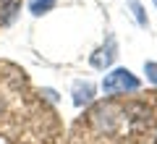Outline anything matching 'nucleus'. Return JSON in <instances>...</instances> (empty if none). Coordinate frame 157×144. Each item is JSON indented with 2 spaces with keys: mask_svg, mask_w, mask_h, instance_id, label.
Here are the masks:
<instances>
[{
  "mask_svg": "<svg viewBox=\"0 0 157 144\" xmlns=\"http://www.w3.org/2000/svg\"><path fill=\"white\" fill-rule=\"evenodd\" d=\"M0 144H63L55 102L11 60H0Z\"/></svg>",
  "mask_w": 157,
  "mask_h": 144,
  "instance_id": "nucleus-2",
  "label": "nucleus"
},
{
  "mask_svg": "<svg viewBox=\"0 0 157 144\" xmlns=\"http://www.w3.org/2000/svg\"><path fill=\"white\" fill-rule=\"evenodd\" d=\"M21 13V0H0V29L11 26Z\"/></svg>",
  "mask_w": 157,
  "mask_h": 144,
  "instance_id": "nucleus-6",
  "label": "nucleus"
},
{
  "mask_svg": "<svg viewBox=\"0 0 157 144\" xmlns=\"http://www.w3.org/2000/svg\"><path fill=\"white\" fill-rule=\"evenodd\" d=\"M128 3V8H131V13H134V18H136V24L139 26H149V18H147V13H144V6H141V0H126Z\"/></svg>",
  "mask_w": 157,
  "mask_h": 144,
  "instance_id": "nucleus-8",
  "label": "nucleus"
},
{
  "mask_svg": "<svg viewBox=\"0 0 157 144\" xmlns=\"http://www.w3.org/2000/svg\"><path fill=\"white\" fill-rule=\"evenodd\" d=\"M152 3H155V8H157V0H152Z\"/></svg>",
  "mask_w": 157,
  "mask_h": 144,
  "instance_id": "nucleus-10",
  "label": "nucleus"
},
{
  "mask_svg": "<svg viewBox=\"0 0 157 144\" xmlns=\"http://www.w3.org/2000/svg\"><path fill=\"white\" fill-rule=\"evenodd\" d=\"M144 73H147V79L157 87V63L155 60H144Z\"/></svg>",
  "mask_w": 157,
  "mask_h": 144,
  "instance_id": "nucleus-9",
  "label": "nucleus"
},
{
  "mask_svg": "<svg viewBox=\"0 0 157 144\" xmlns=\"http://www.w3.org/2000/svg\"><path fill=\"white\" fill-rule=\"evenodd\" d=\"M58 6V0H26V8L32 16H47V13L52 11V8Z\"/></svg>",
  "mask_w": 157,
  "mask_h": 144,
  "instance_id": "nucleus-7",
  "label": "nucleus"
},
{
  "mask_svg": "<svg viewBox=\"0 0 157 144\" xmlns=\"http://www.w3.org/2000/svg\"><path fill=\"white\" fill-rule=\"evenodd\" d=\"M136 89H141V81L128 68H113L102 79V92L105 94H126V92H136Z\"/></svg>",
  "mask_w": 157,
  "mask_h": 144,
  "instance_id": "nucleus-3",
  "label": "nucleus"
},
{
  "mask_svg": "<svg viewBox=\"0 0 157 144\" xmlns=\"http://www.w3.org/2000/svg\"><path fill=\"white\" fill-rule=\"evenodd\" d=\"M89 102H94V84L92 81H76L73 84V105L81 110Z\"/></svg>",
  "mask_w": 157,
  "mask_h": 144,
  "instance_id": "nucleus-5",
  "label": "nucleus"
},
{
  "mask_svg": "<svg viewBox=\"0 0 157 144\" xmlns=\"http://www.w3.org/2000/svg\"><path fill=\"white\" fill-rule=\"evenodd\" d=\"M63 144H157V87L89 102Z\"/></svg>",
  "mask_w": 157,
  "mask_h": 144,
  "instance_id": "nucleus-1",
  "label": "nucleus"
},
{
  "mask_svg": "<svg viewBox=\"0 0 157 144\" xmlns=\"http://www.w3.org/2000/svg\"><path fill=\"white\" fill-rule=\"evenodd\" d=\"M115 58H118V42L113 34H107V39L89 55V66L97 68V71H105V68H110L115 63Z\"/></svg>",
  "mask_w": 157,
  "mask_h": 144,
  "instance_id": "nucleus-4",
  "label": "nucleus"
}]
</instances>
